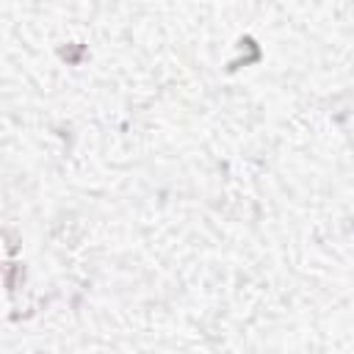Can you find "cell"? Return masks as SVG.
<instances>
[{"mask_svg": "<svg viewBox=\"0 0 354 354\" xmlns=\"http://www.w3.org/2000/svg\"><path fill=\"white\" fill-rule=\"evenodd\" d=\"M25 279V268L19 263H8L6 266V288L8 290H17V285Z\"/></svg>", "mask_w": 354, "mask_h": 354, "instance_id": "6da1fadb", "label": "cell"}, {"mask_svg": "<svg viewBox=\"0 0 354 354\" xmlns=\"http://www.w3.org/2000/svg\"><path fill=\"white\" fill-rule=\"evenodd\" d=\"M58 55H61V58H66L69 64H77V61H80V55H83V44H66V47H61V50H58Z\"/></svg>", "mask_w": 354, "mask_h": 354, "instance_id": "7a4b0ae2", "label": "cell"}]
</instances>
